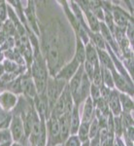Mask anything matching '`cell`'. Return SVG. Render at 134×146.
Returning a JSON list of instances; mask_svg holds the SVG:
<instances>
[{"label": "cell", "mask_w": 134, "mask_h": 146, "mask_svg": "<svg viewBox=\"0 0 134 146\" xmlns=\"http://www.w3.org/2000/svg\"><path fill=\"white\" fill-rule=\"evenodd\" d=\"M65 146H82V142L78 136L73 135L65 140Z\"/></svg>", "instance_id": "28"}, {"label": "cell", "mask_w": 134, "mask_h": 146, "mask_svg": "<svg viewBox=\"0 0 134 146\" xmlns=\"http://www.w3.org/2000/svg\"><path fill=\"white\" fill-rule=\"evenodd\" d=\"M83 74H84V68L82 66H80L78 71L76 72V74H75L71 79H70V83H69V85H68V89H69L70 93H71V96L73 98V101H74V104L77 100V96H78V92H79L80 85H81Z\"/></svg>", "instance_id": "5"}, {"label": "cell", "mask_w": 134, "mask_h": 146, "mask_svg": "<svg viewBox=\"0 0 134 146\" xmlns=\"http://www.w3.org/2000/svg\"><path fill=\"white\" fill-rule=\"evenodd\" d=\"M93 39H94V42H95V44H96V46L98 47V49L99 50H101V49H104L105 48V43H104V41H103V38H102V36L99 34H95L94 35V37H93Z\"/></svg>", "instance_id": "30"}, {"label": "cell", "mask_w": 134, "mask_h": 146, "mask_svg": "<svg viewBox=\"0 0 134 146\" xmlns=\"http://www.w3.org/2000/svg\"><path fill=\"white\" fill-rule=\"evenodd\" d=\"M75 58L80 63H84V60H86V48H84V45L81 38H79V36L77 37V46H76Z\"/></svg>", "instance_id": "15"}, {"label": "cell", "mask_w": 134, "mask_h": 146, "mask_svg": "<svg viewBox=\"0 0 134 146\" xmlns=\"http://www.w3.org/2000/svg\"><path fill=\"white\" fill-rule=\"evenodd\" d=\"M82 146H89V140H86V141H84V142H83Z\"/></svg>", "instance_id": "36"}, {"label": "cell", "mask_w": 134, "mask_h": 146, "mask_svg": "<svg viewBox=\"0 0 134 146\" xmlns=\"http://www.w3.org/2000/svg\"><path fill=\"white\" fill-rule=\"evenodd\" d=\"M2 33L5 35L6 37H12L13 35L16 34V27L12 21H6V23L3 25Z\"/></svg>", "instance_id": "20"}, {"label": "cell", "mask_w": 134, "mask_h": 146, "mask_svg": "<svg viewBox=\"0 0 134 146\" xmlns=\"http://www.w3.org/2000/svg\"><path fill=\"white\" fill-rule=\"evenodd\" d=\"M70 133L73 135H76L78 129L80 127V115H79V106L78 105H75L73 106L71 112H70Z\"/></svg>", "instance_id": "9"}, {"label": "cell", "mask_w": 134, "mask_h": 146, "mask_svg": "<svg viewBox=\"0 0 134 146\" xmlns=\"http://www.w3.org/2000/svg\"><path fill=\"white\" fill-rule=\"evenodd\" d=\"M11 121H12V116L10 114H8L6 111L2 110L0 112V129H7L8 126L11 124Z\"/></svg>", "instance_id": "21"}, {"label": "cell", "mask_w": 134, "mask_h": 146, "mask_svg": "<svg viewBox=\"0 0 134 146\" xmlns=\"http://www.w3.org/2000/svg\"><path fill=\"white\" fill-rule=\"evenodd\" d=\"M7 19V6L5 2L2 1L1 5H0V21L4 22Z\"/></svg>", "instance_id": "31"}, {"label": "cell", "mask_w": 134, "mask_h": 146, "mask_svg": "<svg viewBox=\"0 0 134 146\" xmlns=\"http://www.w3.org/2000/svg\"><path fill=\"white\" fill-rule=\"evenodd\" d=\"M13 146H22V145H18V144H15V145H13Z\"/></svg>", "instance_id": "38"}, {"label": "cell", "mask_w": 134, "mask_h": 146, "mask_svg": "<svg viewBox=\"0 0 134 146\" xmlns=\"http://www.w3.org/2000/svg\"><path fill=\"white\" fill-rule=\"evenodd\" d=\"M114 18L115 22L117 25V27L121 28H124L126 27V23H127V18L124 15L123 12L121 11H115L114 12Z\"/></svg>", "instance_id": "19"}, {"label": "cell", "mask_w": 134, "mask_h": 146, "mask_svg": "<svg viewBox=\"0 0 134 146\" xmlns=\"http://www.w3.org/2000/svg\"><path fill=\"white\" fill-rule=\"evenodd\" d=\"M112 72H113V80H114V83H116L117 88L123 92H129L130 94H132L131 93L130 88L128 87V84L126 83V81L124 80L123 77L121 76V75L117 74L115 70H113Z\"/></svg>", "instance_id": "13"}, {"label": "cell", "mask_w": 134, "mask_h": 146, "mask_svg": "<svg viewBox=\"0 0 134 146\" xmlns=\"http://www.w3.org/2000/svg\"><path fill=\"white\" fill-rule=\"evenodd\" d=\"M93 114H94V104L91 98H86V103H84V113H83V122L89 123L91 119L93 118Z\"/></svg>", "instance_id": "11"}, {"label": "cell", "mask_w": 134, "mask_h": 146, "mask_svg": "<svg viewBox=\"0 0 134 146\" xmlns=\"http://www.w3.org/2000/svg\"><path fill=\"white\" fill-rule=\"evenodd\" d=\"M11 142H7V143H3V144H0V146H10Z\"/></svg>", "instance_id": "37"}, {"label": "cell", "mask_w": 134, "mask_h": 146, "mask_svg": "<svg viewBox=\"0 0 134 146\" xmlns=\"http://www.w3.org/2000/svg\"><path fill=\"white\" fill-rule=\"evenodd\" d=\"M17 100L18 98L15 95L10 92H5L0 95V106L3 108L4 111H9L17 104Z\"/></svg>", "instance_id": "8"}, {"label": "cell", "mask_w": 134, "mask_h": 146, "mask_svg": "<svg viewBox=\"0 0 134 146\" xmlns=\"http://www.w3.org/2000/svg\"><path fill=\"white\" fill-rule=\"evenodd\" d=\"M84 14L86 16V19H88V22L89 23V27H90L91 29L93 31H98L100 28V23L98 22L97 18L93 15V13L88 9V6H86V9H84Z\"/></svg>", "instance_id": "14"}, {"label": "cell", "mask_w": 134, "mask_h": 146, "mask_svg": "<svg viewBox=\"0 0 134 146\" xmlns=\"http://www.w3.org/2000/svg\"><path fill=\"white\" fill-rule=\"evenodd\" d=\"M97 52H98L97 55L99 56L100 62L103 64L104 68H106L108 70L111 69L113 71V70H114V64H113V62H112L111 58L109 56V55H108L106 52H104L103 50H99V49H98Z\"/></svg>", "instance_id": "17"}, {"label": "cell", "mask_w": 134, "mask_h": 146, "mask_svg": "<svg viewBox=\"0 0 134 146\" xmlns=\"http://www.w3.org/2000/svg\"><path fill=\"white\" fill-rule=\"evenodd\" d=\"M1 3H2V1H0V5H1Z\"/></svg>", "instance_id": "39"}, {"label": "cell", "mask_w": 134, "mask_h": 146, "mask_svg": "<svg viewBox=\"0 0 134 146\" xmlns=\"http://www.w3.org/2000/svg\"><path fill=\"white\" fill-rule=\"evenodd\" d=\"M119 98L121 105H123V108L125 112H130L133 109V101L130 100L128 96H126L125 94H121Z\"/></svg>", "instance_id": "18"}, {"label": "cell", "mask_w": 134, "mask_h": 146, "mask_svg": "<svg viewBox=\"0 0 134 146\" xmlns=\"http://www.w3.org/2000/svg\"><path fill=\"white\" fill-rule=\"evenodd\" d=\"M3 22L0 21V33H2V31H3Z\"/></svg>", "instance_id": "34"}, {"label": "cell", "mask_w": 134, "mask_h": 146, "mask_svg": "<svg viewBox=\"0 0 134 146\" xmlns=\"http://www.w3.org/2000/svg\"><path fill=\"white\" fill-rule=\"evenodd\" d=\"M108 103H109L112 112L115 115H119L121 113V102H119V98L117 92H111L109 98H108Z\"/></svg>", "instance_id": "12"}, {"label": "cell", "mask_w": 134, "mask_h": 146, "mask_svg": "<svg viewBox=\"0 0 134 146\" xmlns=\"http://www.w3.org/2000/svg\"><path fill=\"white\" fill-rule=\"evenodd\" d=\"M78 137L79 139L81 140V142L83 143L84 141L88 140L89 138V123H86V122H82L80 124V127L78 129Z\"/></svg>", "instance_id": "16"}, {"label": "cell", "mask_w": 134, "mask_h": 146, "mask_svg": "<svg viewBox=\"0 0 134 146\" xmlns=\"http://www.w3.org/2000/svg\"><path fill=\"white\" fill-rule=\"evenodd\" d=\"M89 92H90L91 98H92V100H93V101H97V100L101 98L99 87H97V86H95V85H93V84H92V85L90 86V90H89Z\"/></svg>", "instance_id": "29"}, {"label": "cell", "mask_w": 134, "mask_h": 146, "mask_svg": "<svg viewBox=\"0 0 134 146\" xmlns=\"http://www.w3.org/2000/svg\"><path fill=\"white\" fill-rule=\"evenodd\" d=\"M99 124H98L97 119H94L91 124H89V137L93 138L95 136L98 135V133H99Z\"/></svg>", "instance_id": "24"}, {"label": "cell", "mask_w": 134, "mask_h": 146, "mask_svg": "<svg viewBox=\"0 0 134 146\" xmlns=\"http://www.w3.org/2000/svg\"><path fill=\"white\" fill-rule=\"evenodd\" d=\"M48 129L50 135V142L53 146H56L58 143H61L60 139V129L58 118L53 115H51L48 122Z\"/></svg>", "instance_id": "3"}, {"label": "cell", "mask_w": 134, "mask_h": 146, "mask_svg": "<svg viewBox=\"0 0 134 146\" xmlns=\"http://www.w3.org/2000/svg\"><path fill=\"white\" fill-rule=\"evenodd\" d=\"M91 139L92 140H91V142H89V146H101L100 139L98 138V136H95Z\"/></svg>", "instance_id": "32"}, {"label": "cell", "mask_w": 134, "mask_h": 146, "mask_svg": "<svg viewBox=\"0 0 134 146\" xmlns=\"http://www.w3.org/2000/svg\"><path fill=\"white\" fill-rule=\"evenodd\" d=\"M11 135L12 138L17 142H20L22 137L25 135L24 131V126H23V122L22 118L18 115H15L12 117L11 121Z\"/></svg>", "instance_id": "4"}, {"label": "cell", "mask_w": 134, "mask_h": 146, "mask_svg": "<svg viewBox=\"0 0 134 146\" xmlns=\"http://www.w3.org/2000/svg\"><path fill=\"white\" fill-rule=\"evenodd\" d=\"M11 139H12V135L9 129H4L2 131H0V144L11 142Z\"/></svg>", "instance_id": "25"}, {"label": "cell", "mask_w": 134, "mask_h": 146, "mask_svg": "<svg viewBox=\"0 0 134 146\" xmlns=\"http://www.w3.org/2000/svg\"><path fill=\"white\" fill-rule=\"evenodd\" d=\"M80 64H81V63L74 58L71 62H68L66 65H64L63 67L60 68L59 71L56 73L55 78L63 80V81H65V82L69 81V80L76 74V72L78 71Z\"/></svg>", "instance_id": "2"}, {"label": "cell", "mask_w": 134, "mask_h": 146, "mask_svg": "<svg viewBox=\"0 0 134 146\" xmlns=\"http://www.w3.org/2000/svg\"><path fill=\"white\" fill-rule=\"evenodd\" d=\"M70 113H65L58 118L60 129V139L61 142H64L70 136Z\"/></svg>", "instance_id": "7"}, {"label": "cell", "mask_w": 134, "mask_h": 146, "mask_svg": "<svg viewBox=\"0 0 134 146\" xmlns=\"http://www.w3.org/2000/svg\"><path fill=\"white\" fill-rule=\"evenodd\" d=\"M3 58H4V55H3V53H2V50H1V48H0V62L3 60Z\"/></svg>", "instance_id": "33"}, {"label": "cell", "mask_w": 134, "mask_h": 146, "mask_svg": "<svg viewBox=\"0 0 134 146\" xmlns=\"http://www.w3.org/2000/svg\"><path fill=\"white\" fill-rule=\"evenodd\" d=\"M20 81L22 92H23L25 95L30 98H35L37 96L36 87H35L34 81L31 76H23L22 79H20Z\"/></svg>", "instance_id": "6"}, {"label": "cell", "mask_w": 134, "mask_h": 146, "mask_svg": "<svg viewBox=\"0 0 134 146\" xmlns=\"http://www.w3.org/2000/svg\"><path fill=\"white\" fill-rule=\"evenodd\" d=\"M3 67H4V70H6L7 72L13 73V72H16V70L18 69V64L11 60H6L3 63Z\"/></svg>", "instance_id": "26"}, {"label": "cell", "mask_w": 134, "mask_h": 146, "mask_svg": "<svg viewBox=\"0 0 134 146\" xmlns=\"http://www.w3.org/2000/svg\"><path fill=\"white\" fill-rule=\"evenodd\" d=\"M102 78L105 84L107 85L108 88H113L114 87V80H113V76L110 72V70L106 69V68H102Z\"/></svg>", "instance_id": "22"}, {"label": "cell", "mask_w": 134, "mask_h": 146, "mask_svg": "<svg viewBox=\"0 0 134 146\" xmlns=\"http://www.w3.org/2000/svg\"><path fill=\"white\" fill-rule=\"evenodd\" d=\"M94 69L95 67L93 66L91 63H89L88 62L84 60V74L88 77L89 80H92V77H93V73H94Z\"/></svg>", "instance_id": "27"}, {"label": "cell", "mask_w": 134, "mask_h": 146, "mask_svg": "<svg viewBox=\"0 0 134 146\" xmlns=\"http://www.w3.org/2000/svg\"><path fill=\"white\" fill-rule=\"evenodd\" d=\"M92 81H93V85H95V86H97V87L102 86V81H103L102 71H101L99 66L95 67L94 73H93V77H92Z\"/></svg>", "instance_id": "23"}, {"label": "cell", "mask_w": 134, "mask_h": 146, "mask_svg": "<svg viewBox=\"0 0 134 146\" xmlns=\"http://www.w3.org/2000/svg\"><path fill=\"white\" fill-rule=\"evenodd\" d=\"M3 72H4V67H3V65L0 64V76L3 74Z\"/></svg>", "instance_id": "35"}, {"label": "cell", "mask_w": 134, "mask_h": 146, "mask_svg": "<svg viewBox=\"0 0 134 146\" xmlns=\"http://www.w3.org/2000/svg\"><path fill=\"white\" fill-rule=\"evenodd\" d=\"M86 60L93 65L94 67H98V55L95 50V47L92 44L88 43L86 46Z\"/></svg>", "instance_id": "10"}, {"label": "cell", "mask_w": 134, "mask_h": 146, "mask_svg": "<svg viewBox=\"0 0 134 146\" xmlns=\"http://www.w3.org/2000/svg\"><path fill=\"white\" fill-rule=\"evenodd\" d=\"M65 87V81L59 79H49L47 82V87H46V98L48 100L49 104V110L50 112L53 109V104L55 103L56 100L59 98V96L61 95L63 92V89Z\"/></svg>", "instance_id": "1"}]
</instances>
